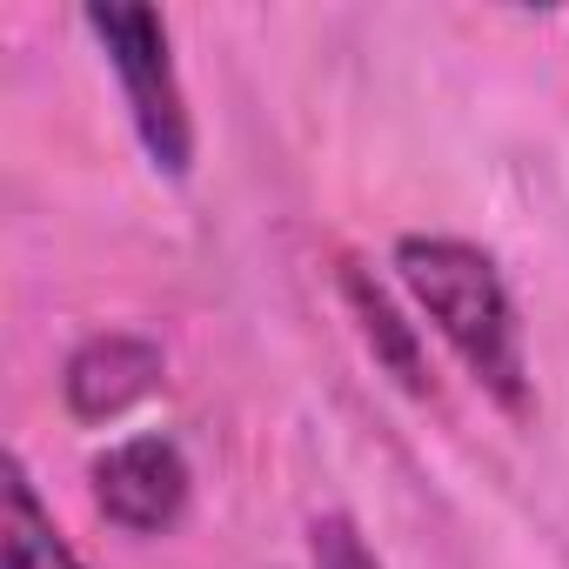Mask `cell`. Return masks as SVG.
I'll return each instance as SVG.
<instances>
[{
    "label": "cell",
    "mask_w": 569,
    "mask_h": 569,
    "mask_svg": "<svg viewBox=\"0 0 569 569\" xmlns=\"http://www.w3.org/2000/svg\"><path fill=\"white\" fill-rule=\"evenodd\" d=\"M349 302H356V316H362V336H369V349L396 369V382L409 389V396H429V369H422V349H416V329L396 316V302L376 289V281L362 274V261H349Z\"/></svg>",
    "instance_id": "6"
},
{
    "label": "cell",
    "mask_w": 569,
    "mask_h": 569,
    "mask_svg": "<svg viewBox=\"0 0 569 569\" xmlns=\"http://www.w3.org/2000/svg\"><path fill=\"white\" fill-rule=\"evenodd\" d=\"M0 536H8V569H88L68 549V536L54 529L34 476L21 469V456L8 462V509H0Z\"/></svg>",
    "instance_id": "5"
},
{
    "label": "cell",
    "mask_w": 569,
    "mask_h": 569,
    "mask_svg": "<svg viewBox=\"0 0 569 569\" xmlns=\"http://www.w3.org/2000/svg\"><path fill=\"white\" fill-rule=\"evenodd\" d=\"M396 281L429 316V329L449 342V356L476 376V389L502 416L522 422L536 409V382H529V342H522V316H516L502 268L476 241L402 234L396 241Z\"/></svg>",
    "instance_id": "1"
},
{
    "label": "cell",
    "mask_w": 569,
    "mask_h": 569,
    "mask_svg": "<svg viewBox=\"0 0 569 569\" xmlns=\"http://www.w3.org/2000/svg\"><path fill=\"white\" fill-rule=\"evenodd\" d=\"M188 496H194V469L168 436H128L108 456H94V509L128 536L174 529L188 516Z\"/></svg>",
    "instance_id": "3"
},
{
    "label": "cell",
    "mask_w": 569,
    "mask_h": 569,
    "mask_svg": "<svg viewBox=\"0 0 569 569\" xmlns=\"http://www.w3.org/2000/svg\"><path fill=\"white\" fill-rule=\"evenodd\" d=\"M309 562H316V569H382V556L362 542L356 516H342V509L309 522Z\"/></svg>",
    "instance_id": "7"
},
{
    "label": "cell",
    "mask_w": 569,
    "mask_h": 569,
    "mask_svg": "<svg viewBox=\"0 0 569 569\" xmlns=\"http://www.w3.org/2000/svg\"><path fill=\"white\" fill-rule=\"evenodd\" d=\"M161 382V349L148 336H88L74 356H68V376H61V396H68V416L74 422H114L128 416L141 396H154Z\"/></svg>",
    "instance_id": "4"
},
{
    "label": "cell",
    "mask_w": 569,
    "mask_h": 569,
    "mask_svg": "<svg viewBox=\"0 0 569 569\" xmlns=\"http://www.w3.org/2000/svg\"><path fill=\"white\" fill-rule=\"evenodd\" d=\"M81 28L101 41V54L114 68L128 121H134L141 148H148V161L168 181H188V168H194V114H188V94H181V68L168 54V21L154 8H88Z\"/></svg>",
    "instance_id": "2"
}]
</instances>
